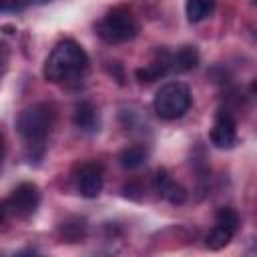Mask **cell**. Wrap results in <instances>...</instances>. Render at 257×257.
<instances>
[{
    "instance_id": "obj_8",
    "label": "cell",
    "mask_w": 257,
    "mask_h": 257,
    "mask_svg": "<svg viewBox=\"0 0 257 257\" xmlns=\"http://www.w3.org/2000/svg\"><path fill=\"white\" fill-rule=\"evenodd\" d=\"M169 70H173L171 54L165 48H159L157 54H155V58L147 66L139 68L135 74H137V80L139 82H155V80H161L163 76H167Z\"/></svg>"
},
{
    "instance_id": "obj_13",
    "label": "cell",
    "mask_w": 257,
    "mask_h": 257,
    "mask_svg": "<svg viewBox=\"0 0 257 257\" xmlns=\"http://www.w3.org/2000/svg\"><path fill=\"white\" fill-rule=\"evenodd\" d=\"M215 10V0H187L185 2V14L189 22H201L207 16H211Z\"/></svg>"
},
{
    "instance_id": "obj_5",
    "label": "cell",
    "mask_w": 257,
    "mask_h": 257,
    "mask_svg": "<svg viewBox=\"0 0 257 257\" xmlns=\"http://www.w3.org/2000/svg\"><path fill=\"white\" fill-rule=\"evenodd\" d=\"M40 205V189L34 183H20L4 201V211H10L16 217H30Z\"/></svg>"
},
{
    "instance_id": "obj_12",
    "label": "cell",
    "mask_w": 257,
    "mask_h": 257,
    "mask_svg": "<svg viewBox=\"0 0 257 257\" xmlns=\"http://www.w3.org/2000/svg\"><path fill=\"white\" fill-rule=\"evenodd\" d=\"M147 161V151L145 147L141 145H133V147H126L118 153V165L126 171H133V169H139L143 163Z\"/></svg>"
},
{
    "instance_id": "obj_17",
    "label": "cell",
    "mask_w": 257,
    "mask_h": 257,
    "mask_svg": "<svg viewBox=\"0 0 257 257\" xmlns=\"http://www.w3.org/2000/svg\"><path fill=\"white\" fill-rule=\"evenodd\" d=\"M122 191H124V195H126V197L131 195L133 199H139V195H137V193H139V187H135V185H124V189H122Z\"/></svg>"
},
{
    "instance_id": "obj_14",
    "label": "cell",
    "mask_w": 257,
    "mask_h": 257,
    "mask_svg": "<svg viewBox=\"0 0 257 257\" xmlns=\"http://www.w3.org/2000/svg\"><path fill=\"white\" fill-rule=\"evenodd\" d=\"M233 231H229V229H225V227H221V225H213V229L207 233V237H205V245L209 247V249H213V251H219V249H223L231 239H233Z\"/></svg>"
},
{
    "instance_id": "obj_7",
    "label": "cell",
    "mask_w": 257,
    "mask_h": 257,
    "mask_svg": "<svg viewBox=\"0 0 257 257\" xmlns=\"http://www.w3.org/2000/svg\"><path fill=\"white\" fill-rule=\"evenodd\" d=\"M102 183H104V177H102L100 165L86 163L80 167L78 177H76V189L82 197H86V199L98 197V193L102 191Z\"/></svg>"
},
{
    "instance_id": "obj_10",
    "label": "cell",
    "mask_w": 257,
    "mask_h": 257,
    "mask_svg": "<svg viewBox=\"0 0 257 257\" xmlns=\"http://www.w3.org/2000/svg\"><path fill=\"white\" fill-rule=\"evenodd\" d=\"M74 124L84 133L98 131V112L90 100H80L74 106Z\"/></svg>"
},
{
    "instance_id": "obj_9",
    "label": "cell",
    "mask_w": 257,
    "mask_h": 257,
    "mask_svg": "<svg viewBox=\"0 0 257 257\" xmlns=\"http://www.w3.org/2000/svg\"><path fill=\"white\" fill-rule=\"evenodd\" d=\"M155 189H157V193H159L163 199H167L169 203H183L185 197H187V191H185L165 169L157 171V175H155Z\"/></svg>"
},
{
    "instance_id": "obj_18",
    "label": "cell",
    "mask_w": 257,
    "mask_h": 257,
    "mask_svg": "<svg viewBox=\"0 0 257 257\" xmlns=\"http://www.w3.org/2000/svg\"><path fill=\"white\" fill-rule=\"evenodd\" d=\"M16 6V0H2V10H12Z\"/></svg>"
},
{
    "instance_id": "obj_19",
    "label": "cell",
    "mask_w": 257,
    "mask_h": 257,
    "mask_svg": "<svg viewBox=\"0 0 257 257\" xmlns=\"http://www.w3.org/2000/svg\"><path fill=\"white\" fill-rule=\"evenodd\" d=\"M251 88H253V92H257V80H255V82L251 84Z\"/></svg>"
},
{
    "instance_id": "obj_1",
    "label": "cell",
    "mask_w": 257,
    "mask_h": 257,
    "mask_svg": "<svg viewBox=\"0 0 257 257\" xmlns=\"http://www.w3.org/2000/svg\"><path fill=\"white\" fill-rule=\"evenodd\" d=\"M54 106L48 102H38L28 108H24L16 118V131L20 139L24 141L30 157H40L44 151L46 137L50 135V128L54 124Z\"/></svg>"
},
{
    "instance_id": "obj_15",
    "label": "cell",
    "mask_w": 257,
    "mask_h": 257,
    "mask_svg": "<svg viewBox=\"0 0 257 257\" xmlns=\"http://www.w3.org/2000/svg\"><path fill=\"white\" fill-rule=\"evenodd\" d=\"M84 231H86V225H84V221H82V219L66 221V223H62V227H60L62 237H64L68 243H74V241L82 239V237H84Z\"/></svg>"
},
{
    "instance_id": "obj_6",
    "label": "cell",
    "mask_w": 257,
    "mask_h": 257,
    "mask_svg": "<svg viewBox=\"0 0 257 257\" xmlns=\"http://www.w3.org/2000/svg\"><path fill=\"white\" fill-rule=\"evenodd\" d=\"M209 141L217 149H231L237 141V124L227 110H219L209 133Z\"/></svg>"
},
{
    "instance_id": "obj_3",
    "label": "cell",
    "mask_w": 257,
    "mask_h": 257,
    "mask_svg": "<svg viewBox=\"0 0 257 257\" xmlns=\"http://www.w3.org/2000/svg\"><path fill=\"white\" fill-rule=\"evenodd\" d=\"M137 32H139V22L133 16V12L124 6L112 8L96 24V34L108 44H118V42L133 40L137 36Z\"/></svg>"
},
{
    "instance_id": "obj_11",
    "label": "cell",
    "mask_w": 257,
    "mask_h": 257,
    "mask_svg": "<svg viewBox=\"0 0 257 257\" xmlns=\"http://www.w3.org/2000/svg\"><path fill=\"white\" fill-rule=\"evenodd\" d=\"M199 50L193 44H185L181 48H177L175 54H171V64L175 72H189L193 68H197L199 64Z\"/></svg>"
},
{
    "instance_id": "obj_20",
    "label": "cell",
    "mask_w": 257,
    "mask_h": 257,
    "mask_svg": "<svg viewBox=\"0 0 257 257\" xmlns=\"http://www.w3.org/2000/svg\"><path fill=\"white\" fill-rule=\"evenodd\" d=\"M255 4H257V0H255Z\"/></svg>"
},
{
    "instance_id": "obj_2",
    "label": "cell",
    "mask_w": 257,
    "mask_h": 257,
    "mask_svg": "<svg viewBox=\"0 0 257 257\" xmlns=\"http://www.w3.org/2000/svg\"><path fill=\"white\" fill-rule=\"evenodd\" d=\"M88 66V56L80 44L74 40L58 42L44 62V78L50 82L72 80L80 76Z\"/></svg>"
},
{
    "instance_id": "obj_16",
    "label": "cell",
    "mask_w": 257,
    "mask_h": 257,
    "mask_svg": "<svg viewBox=\"0 0 257 257\" xmlns=\"http://www.w3.org/2000/svg\"><path fill=\"white\" fill-rule=\"evenodd\" d=\"M215 223L221 225V227H225V229H229V231H233V233H237V229H239V215H237L235 209L223 207V209L217 211Z\"/></svg>"
},
{
    "instance_id": "obj_4",
    "label": "cell",
    "mask_w": 257,
    "mask_h": 257,
    "mask_svg": "<svg viewBox=\"0 0 257 257\" xmlns=\"http://www.w3.org/2000/svg\"><path fill=\"white\" fill-rule=\"evenodd\" d=\"M191 90L183 82H167L163 84L153 100L155 112L165 118V120H175L181 118L189 108H191Z\"/></svg>"
}]
</instances>
